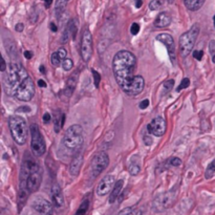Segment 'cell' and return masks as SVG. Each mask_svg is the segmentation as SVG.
<instances>
[{"label": "cell", "mask_w": 215, "mask_h": 215, "mask_svg": "<svg viewBox=\"0 0 215 215\" xmlns=\"http://www.w3.org/2000/svg\"><path fill=\"white\" fill-rule=\"evenodd\" d=\"M67 0H57L56 5H55V12H56L57 17H60L62 13L65 11V7L67 5Z\"/></svg>", "instance_id": "obj_26"}, {"label": "cell", "mask_w": 215, "mask_h": 215, "mask_svg": "<svg viewBox=\"0 0 215 215\" xmlns=\"http://www.w3.org/2000/svg\"><path fill=\"white\" fill-rule=\"evenodd\" d=\"M213 23H214V27H215V16L213 17Z\"/></svg>", "instance_id": "obj_50"}, {"label": "cell", "mask_w": 215, "mask_h": 215, "mask_svg": "<svg viewBox=\"0 0 215 215\" xmlns=\"http://www.w3.org/2000/svg\"><path fill=\"white\" fill-rule=\"evenodd\" d=\"M199 34V26L197 24L193 25L188 32L184 33L179 37V52L181 57H188L193 50L195 41Z\"/></svg>", "instance_id": "obj_5"}, {"label": "cell", "mask_w": 215, "mask_h": 215, "mask_svg": "<svg viewBox=\"0 0 215 215\" xmlns=\"http://www.w3.org/2000/svg\"><path fill=\"white\" fill-rule=\"evenodd\" d=\"M39 70H40V71L43 74V75H44V74L46 73V71H45V67H44V65H40V68H39Z\"/></svg>", "instance_id": "obj_48"}, {"label": "cell", "mask_w": 215, "mask_h": 215, "mask_svg": "<svg viewBox=\"0 0 215 215\" xmlns=\"http://www.w3.org/2000/svg\"><path fill=\"white\" fill-rule=\"evenodd\" d=\"M109 164V156L105 151H100L95 154L91 160L90 163V171L91 176L93 179L100 175L106 169V167Z\"/></svg>", "instance_id": "obj_9"}, {"label": "cell", "mask_w": 215, "mask_h": 215, "mask_svg": "<svg viewBox=\"0 0 215 215\" xmlns=\"http://www.w3.org/2000/svg\"><path fill=\"white\" fill-rule=\"evenodd\" d=\"M136 58L131 52L121 50L112 60V70L118 85L126 95L136 97L145 87V80L141 76H134Z\"/></svg>", "instance_id": "obj_1"}, {"label": "cell", "mask_w": 215, "mask_h": 215, "mask_svg": "<svg viewBox=\"0 0 215 215\" xmlns=\"http://www.w3.org/2000/svg\"><path fill=\"white\" fill-rule=\"evenodd\" d=\"M78 24H79L78 19H71V20L67 23L65 30H64L63 35H62L61 43L67 42V40L69 39L70 36L73 37V39L76 38V36H77V32H78Z\"/></svg>", "instance_id": "obj_16"}, {"label": "cell", "mask_w": 215, "mask_h": 215, "mask_svg": "<svg viewBox=\"0 0 215 215\" xmlns=\"http://www.w3.org/2000/svg\"><path fill=\"white\" fill-rule=\"evenodd\" d=\"M91 71H93V79H95V87H97V88H99V83H100V81H101V76H100V74L98 73L97 70L93 69Z\"/></svg>", "instance_id": "obj_34"}, {"label": "cell", "mask_w": 215, "mask_h": 215, "mask_svg": "<svg viewBox=\"0 0 215 215\" xmlns=\"http://www.w3.org/2000/svg\"><path fill=\"white\" fill-rule=\"evenodd\" d=\"M214 173H215V160H213V161L209 164L208 167H207L206 173H205V177H206L207 179H211V177L214 175Z\"/></svg>", "instance_id": "obj_28"}, {"label": "cell", "mask_w": 215, "mask_h": 215, "mask_svg": "<svg viewBox=\"0 0 215 215\" xmlns=\"http://www.w3.org/2000/svg\"><path fill=\"white\" fill-rule=\"evenodd\" d=\"M80 52L84 62H88L93 56V36L88 28H86L82 34Z\"/></svg>", "instance_id": "obj_10"}, {"label": "cell", "mask_w": 215, "mask_h": 215, "mask_svg": "<svg viewBox=\"0 0 215 215\" xmlns=\"http://www.w3.org/2000/svg\"><path fill=\"white\" fill-rule=\"evenodd\" d=\"M36 171H40V168H39L37 161L34 159V156L31 155L30 153H25L24 157H23L22 164H21L20 186H25L26 187V179L32 173H34Z\"/></svg>", "instance_id": "obj_8"}, {"label": "cell", "mask_w": 215, "mask_h": 215, "mask_svg": "<svg viewBox=\"0 0 215 215\" xmlns=\"http://www.w3.org/2000/svg\"><path fill=\"white\" fill-rule=\"evenodd\" d=\"M176 195H177V192L175 188L157 195L154 198L153 203H152V208H153V210L155 212H163V211L169 209L173 205V203L175 202Z\"/></svg>", "instance_id": "obj_6"}, {"label": "cell", "mask_w": 215, "mask_h": 215, "mask_svg": "<svg viewBox=\"0 0 215 215\" xmlns=\"http://www.w3.org/2000/svg\"><path fill=\"white\" fill-rule=\"evenodd\" d=\"M156 40L160 41L161 43H163L164 45L166 46L168 50V55H169L170 61L172 62L173 65L176 64V50H175V44H174V40H173V37L169 34H160L156 36Z\"/></svg>", "instance_id": "obj_11"}, {"label": "cell", "mask_w": 215, "mask_h": 215, "mask_svg": "<svg viewBox=\"0 0 215 215\" xmlns=\"http://www.w3.org/2000/svg\"><path fill=\"white\" fill-rule=\"evenodd\" d=\"M42 119H43V122H44V123H48L50 120H52V117H50V113L45 112V113H44V116H43Z\"/></svg>", "instance_id": "obj_39"}, {"label": "cell", "mask_w": 215, "mask_h": 215, "mask_svg": "<svg viewBox=\"0 0 215 215\" xmlns=\"http://www.w3.org/2000/svg\"><path fill=\"white\" fill-rule=\"evenodd\" d=\"M64 121H65V116L62 113L61 116H57L55 118V131L59 132L61 130L62 126L64 124Z\"/></svg>", "instance_id": "obj_27"}, {"label": "cell", "mask_w": 215, "mask_h": 215, "mask_svg": "<svg viewBox=\"0 0 215 215\" xmlns=\"http://www.w3.org/2000/svg\"><path fill=\"white\" fill-rule=\"evenodd\" d=\"M169 164L171 166H174V167H179V166L181 165V161L179 157H171L169 160Z\"/></svg>", "instance_id": "obj_36"}, {"label": "cell", "mask_w": 215, "mask_h": 215, "mask_svg": "<svg viewBox=\"0 0 215 215\" xmlns=\"http://www.w3.org/2000/svg\"><path fill=\"white\" fill-rule=\"evenodd\" d=\"M170 23H171L170 14L167 12H162L156 16L155 20H154V26L159 27V28H164V27H167Z\"/></svg>", "instance_id": "obj_19"}, {"label": "cell", "mask_w": 215, "mask_h": 215, "mask_svg": "<svg viewBox=\"0 0 215 215\" xmlns=\"http://www.w3.org/2000/svg\"><path fill=\"white\" fill-rule=\"evenodd\" d=\"M3 88L7 95L23 102H28L35 95L33 79L24 67L19 63H11L4 77Z\"/></svg>", "instance_id": "obj_2"}, {"label": "cell", "mask_w": 215, "mask_h": 215, "mask_svg": "<svg viewBox=\"0 0 215 215\" xmlns=\"http://www.w3.org/2000/svg\"><path fill=\"white\" fill-rule=\"evenodd\" d=\"M144 141H145V144L147 146H149V145H151V144H152V138H151V136H144Z\"/></svg>", "instance_id": "obj_40"}, {"label": "cell", "mask_w": 215, "mask_h": 215, "mask_svg": "<svg viewBox=\"0 0 215 215\" xmlns=\"http://www.w3.org/2000/svg\"><path fill=\"white\" fill-rule=\"evenodd\" d=\"M15 28H16L17 32L21 33L23 31V28H24V25H23L22 23H18V24H17L16 26H15Z\"/></svg>", "instance_id": "obj_42"}, {"label": "cell", "mask_w": 215, "mask_h": 215, "mask_svg": "<svg viewBox=\"0 0 215 215\" xmlns=\"http://www.w3.org/2000/svg\"><path fill=\"white\" fill-rule=\"evenodd\" d=\"M66 50L63 47L59 48V50H57V52H52V57H50V62L54 66H59L60 64H62V62L66 59Z\"/></svg>", "instance_id": "obj_21"}, {"label": "cell", "mask_w": 215, "mask_h": 215, "mask_svg": "<svg viewBox=\"0 0 215 215\" xmlns=\"http://www.w3.org/2000/svg\"><path fill=\"white\" fill-rule=\"evenodd\" d=\"M141 5H142V0H136V7H141Z\"/></svg>", "instance_id": "obj_49"}, {"label": "cell", "mask_w": 215, "mask_h": 215, "mask_svg": "<svg viewBox=\"0 0 215 215\" xmlns=\"http://www.w3.org/2000/svg\"><path fill=\"white\" fill-rule=\"evenodd\" d=\"M84 142V134H83V128L80 125L75 124L68 127L66 132L64 133L62 143L64 147L70 151L78 152L80 148L82 147Z\"/></svg>", "instance_id": "obj_3"}, {"label": "cell", "mask_w": 215, "mask_h": 215, "mask_svg": "<svg viewBox=\"0 0 215 215\" xmlns=\"http://www.w3.org/2000/svg\"><path fill=\"white\" fill-rule=\"evenodd\" d=\"M44 3H45V7L48 9L50 7V4L52 3V0H44Z\"/></svg>", "instance_id": "obj_47"}, {"label": "cell", "mask_w": 215, "mask_h": 215, "mask_svg": "<svg viewBox=\"0 0 215 215\" xmlns=\"http://www.w3.org/2000/svg\"><path fill=\"white\" fill-rule=\"evenodd\" d=\"M73 67H74V62L71 59L66 58V59L62 62V68H63L65 71H68V70H70Z\"/></svg>", "instance_id": "obj_30"}, {"label": "cell", "mask_w": 215, "mask_h": 215, "mask_svg": "<svg viewBox=\"0 0 215 215\" xmlns=\"http://www.w3.org/2000/svg\"><path fill=\"white\" fill-rule=\"evenodd\" d=\"M9 126L14 141L18 145H24L27 138L26 121L19 116H12L9 120Z\"/></svg>", "instance_id": "obj_4"}, {"label": "cell", "mask_w": 215, "mask_h": 215, "mask_svg": "<svg viewBox=\"0 0 215 215\" xmlns=\"http://www.w3.org/2000/svg\"><path fill=\"white\" fill-rule=\"evenodd\" d=\"M89 207H90V200H89L88 197H85L82 200L81 205L79 206L75 215H88Z\"/></svg>", "instance_id": "obj_24"}, {"label": "cell", "mask_w": 215, "mask_h": 215, "mask_svg": "<svg viewBox=\"0 0 215 215\" xmlns=\"http://www.w3.org/2000/svg\"><path fill=\"white\" fill-rule=\"evenodd\" d=\"M31 149L35 156H42L46 150L45 142L37 124L31 126Z\"/></svg>", "instance_id": "obj_7"}, {"label": "cell", "mask_w": 215, "mask_h": 215, "mask_svg": "<svg viewBox=\"0 0 215 215\" xmlns=\"http://www.w3.org/2000/svg\"><path fill=\"white\" fill-rule=\"evenodd\" d=\"M138 32H140V25H138V23H132L131 26H130V33H131L133 36H136V35L138 34Z\"/></svg>", "instance_id": "obj_35"}, {"label": "cell", "mask_w": 215, "mask_h": 215, "mask_svg": "<svg viewBox=\"0 0 215 215\" xmlns=\"http://www.w3.org/2000/svg\"><path fill=\"white\" fill-rule=\"evenodd\" d=\"M138 106H140V108L141 109H145V108H147L148 106H149V100H143L142 102L140 103V105H138Z\"/></svg>", "instance_id": "obj_38"}, {"label": "cell", "mask_w": 215, "mask_h": 215, "mask_svg": "<svg viewBox=\"0 0 215 215\" xmlns=\"http://www.w3.org/2000/svg\"><path fill=\"white\" fill-rule=\"evenodd\" d=\"M173 86H174V80H168L164 83V89H165V91L169 93Z\"/></svg>", "instance_id": "obj_33"}, {"label": "cell", "mask_w": 215, "mask_h": 215, "mask_svg": "<svg viewBox=\"0 0 215 215\" xmlns=\"http://www.w3.org/2000/svg\"><path fill=\"white\" fill-rule=\"evenodd\" d=\"M52 200L56 208H62L64 206V197L60 186L57 183L52 186Z\"/></svg>", "instance_id": "obj_17"}, {"label": "cell", "mask_w": 215, "mask_h": 215, "mask_svg": "<svg viewBox=\"0 0 215 215\" xmlns=\"http://www.w3.org/2000/svg\"><path fill=\"white\" fill-rule=\"evenodd\" d=\"M203 56H204V52L203 50H194L193 52V57L197 61H200L203 59Z\"/></svg>", "instance_id": "obj_37"}, {"label": "cell", "mask_w": 215, "mask_h": 215, "mask_svg": "<svg viewBox=\"0 0 215 215\" xmlns=\"http://www.w3.org/2000/svg\"><path fill=\"white\" fill-rule=\"evenodd\" d=\"M82 163H83V153L81 151H78L69 165V172L73 176H77L80 173Z\"/></svg>", "instance_id": "obj_18"}, {"label": "cell", "mask_w": 215, "mask_h": 215, "mask_svg": "<svg viewBox=\"0 0 215 215\" xmlns=\"http://www.w3.org/2000/svg\"><path fill=\"white\" fill-rule=\"evenodd\" d=\"M165 3V0H152L151 2L149 3V9L151 11H156L160 9Z\"/></svg>", "instance_id": "obj_29"}, {"label": "cell", "mask_w": 215, "mask_h": 215, "mask_svg": "<svg viewBox=\"0 0 215 215\" xmlns=\"http://www.w3.org/2000/svg\"><path fill=\"white\" fill-rule=\"evenodd\" d=\"M209 52L212 57V61L215 64V40H211L209 42Z\"/></svg>", "instance_id": "obj_31"}, {"label": "cell", "mask_w": 215, "mask_h": 215, "mask_svg": "<svg viewBox=\"0 0 215 215\" xmlns=\"http://www.w3.org/2000/svg\"><path fill=\"white\" fill-rule=\"evenodd\" d=\"M41 181H42V175H41L40 171H36L34 173H32L26 179V188L28 190V192H36L39 189V187H40Z\"/></svg>", "instance_id": "obj_15"}, {"label": "cell", "mask_w": 215, "mask_h": 215, "mask_svg": "<svg viewBox=\"0 0 215 215\" xmlns=\"http://www.w3.org/2000/svg\"><path fill=\"white\" fill-rule=\"evenodd\" d=\"M24 57L26 58V59H31L33 57V54L31 52H28V50H25L24 52Z\"/></svg>", "instance_id": "obj_44"}, {"label": "cell", "mask_w": 215, "mask_h": 215, "mask_svg": "<svg viewBox=\"0 0 215 215\" xmlns=\"http://www.w3.org/2000/svg\"><path fill=\"white\" fill-rule=\"evenodd\" d=\"M5 69H7V63H5L4 59L1 58V68H0V70L3 73V71H5Z\"/></svg>", "instance_id": "obj_41"}, {"label": "cell", "mask_w": 215, "mask_h": 215, "mask_svg": "<svg viewBox=\"0 0 215 215\" xmlns=\"http://www.w3.org/2000/svg\"><path fill=\"white\" fill-rule=\"evenodd\" d=\"M123 184H124L123 179H119L118 181H116V185H114L112 191L110 192V195H109L108 202L110 203V204L114 203L117 199H118L119 195L121 194V191H122V189H123Z\"/></svg>", "instance_id": "obj_22"}, {"label": "cell", "mask_w": 215, "mask_h": 215, "mask_svg": "<svg viewBox=\"0 0 215 215\" xmlns=\"http://www.w3.org/2000/svg\"><path fill=\"white\" fill-rule=\"evenodd\" d=\"M114 185H116V179H114V176L111 174L105 175V176L101 179L99 185H98L97 194L99 195V196L107 195L113 189Z\"/></svg>", "instance_id": "obj_14"}, {"label": "cell", "mask_w": 215, "mask_h": 215, "mask_svg": "<svg viewBox=\"0 0 215 215\" xmlns=\"http://www.w3.org/2000/svg\"><path fill=\"white\" fill-rule=\"evenodd\" d=\"M166 129H167L166 120L163 117H156V118H154L147 126L148 132L155 136H164L166 133Z\"/></svg>", "instance_id": "obj_12"}, {"label": "cell", "mask_w": 215, "mask_h": 215, "mask_svg": "<svg viewBox=\"0 0 215 215\" xmlns=\"http://www.w3.org/2000/svg\"><path fill=\"white\" fill-rule=\"evenodd\" d=\"M128 171L129 173L131 175H138V173H140L141 171V166H140V163H138V157L136 156V159H132L131 162L129 163V166H128Z\"/></svg>", "instance_id": "obj_25"}, {"label": "cell", "mask_w": 215, "mask_h": 215, "mask_svg": "<svg viewBox=\"0 0 215 215\" xmlns=\"http://www.w3.org/2000/svg\"><path fill=\"white\" fill-rule=\"evenodd\" d=\"M205 1L206 0H184V3H185L186 7L189 11L195 12V11H198L204 5Z\"/></svg>", "instance_id": "obj_23"}, {"label": "cell", "mask_w": 215, "mask_h": 215, "mask_svg": "<svg viewBox=\"0 0 215 215\" xmlns=\"http://www.w3.org/2000/svg\"><path fill=\"white\" fill-rule=\"evenodd\" d=\"M50 30L52 31V32H55L56 33L57 31H58V28H57V26H56V24H55L54 22H52L50 23Z\"/></svg>", "instance_id": "obj_45"}, {"label": "cell", "mask_w": 215, "mask_h": 215, "mask_svg": "<svg viewBox=\"0 0 215 215\" xmlns=\"http://www.w3.org/2000/svg\"><path fill=\"white\" fill-rule=\"evenodd\" d=\"M38 85L40 86V87H46V83H45V81H43V80H39L38 81Z\"/></svg>", "instance_id": "obj_46"}, {"label": "cell", "mask_w": 215, "mask_h": 215, "mask_svg": "<svg viewBox=\"0 0 215 215\" xmlns=\"http://www.w3.org/2000/svg\"><path fill=\"white\" fill-rule=\"evenodd\" d=\"M127 215H143V212L141 210H133V211H131L130 213H128Z\"/></svg>", "instance_id": "obj_43"}, {"label": "cell", "mask_w": 215, "mask_h": 215, "mask_svg": "<svg viewBox=\"0 0 215 215\" xmlns=\"http://www.w3.org/2000/svg\"><path fill=\"white\" fill-rule=\"evenodd\" d=\"M189 85H190V80L188 79V78H185V79L181 80V84L179 85V87H177L176 90L177 91H181L183 90V89L187 88V87H189Z\"/></svg>", "instance_id": "obj_32"}, {"label": "cell", "mask_w": 215, "mask_h": 215, "mask_svg": "<svg viewBox=\"0 0 215 215\" xmlns=\"http://www.w3.org/2000/svg\"><path fill=\"white\" fill-rule=\"evenodd\" d=\"M78 77H79V73H74L69 76V78L66 81V86H65V95L67 97H70L73 95L74 90L76 89V86H77V82H78Z\"/></svg>", "instance_id": "obj_20"}, {"label": "cell", "mask_w": 215, "mask_h": 215, "mask_svg": "<svg viewBox=\"0 0 215 215\" xmlns=\"http://www.w3.org/2000/svg\"><path fill=\"white\" fill-rule=\"evenodd\" d=\"M33 208L40 213L41 215H52L54 213V208L52 205L42 196H36L33 200L32 204Z\"/></svg>", "instance_id": "obj_13"}]
</instances>
